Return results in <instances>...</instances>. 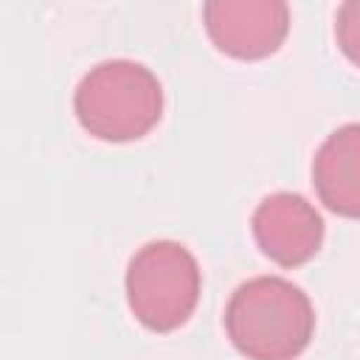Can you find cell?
Segmentation results:
<instances>
[{"label": "cell", "instance_id": "6da1fadb", "mask_svg": "<svg viewBox=\"0 0 360 360\" xmlns=\"http://www.w3.org/2000/svg\"><path fill=\"white\" fill-rule=\"evenodd\" d=\"M225 332L248 360H292L315 332L307 292L281 276H256L239 284L225 307Z\"/></svg>", "mask_w": 360, "mask_h": 360}, {"label": "cell", "instance_id": "7a4b0ae2", "mask_svg": "<svg viewBox=\"0 0 360 360\" xmlns=\"http://www.w3.org/2000/svg\"><path fill=\"white\" fill-rule=\"evenodd\" d=\"M73 110L93 138L127 143L158 127L163 115V87L146 65L107 59L82 76L73 93Z\"/></svg>", "mask_w": 360, "mask_h": 360}, {"label": "cell", "instance_id": "3957f363", "mask_svg": "<svg viewBox=\"0 0 360 360\" xmlns=\"http://www.w3.org/2000/svg\"><path fill=\"white\" fill-rule=\"evenodd\" d=\"M127 304L152 332L180 329L200 301V264L194 253L172 239L146 242L127 264Z\"/></svg>", "mask_w": 360, "mask_h": 360}, {"label": "cell", "instance_id": "277c9868", "mask_svg": "<svg viewBox=\"0 0 360 360\" xmlns=\"http://www.w3.org/2000/svg\"><path fill=\"white\" fill-rule=\"evenodd\" d=\"M211 42L233 59H264L290 31V6L281 0H211L202 6Z\"/></svg>", "mask_w": 360, "mask_h": 360}, {"label": "cell", "instance_id": "5b68a950", "mask_svg": "<svg viewBox=\"0 0 360 360\" xmlns=\"http://www.w3.org/2000/svg\"><path fill=\"white\" fill-rule=\"evenodd\" d=\"M250 228L262 253L281 267L309 262L323 242V219L318 208L292 191L264 197L253 211Z\"/></svg>", "mask_w": 360, "mask_h": 360}, {"label": "cell", "instance_id": "8992f818", "mask_svg": "<svg viewBox=\"0 0 360 360\" xmlns=\"http://www.w3.org/2000/svg\"><path fill=\"white\" fill-rule=\"evenodd\" d=\"M318 200L338 217L360 219V124L335 129L312 160Z\"/></svg>", "mask_w": 360, "mask_h": 360}, {"label": "cell", "instance_id": "52a82bcc", "mask_svg": "<svg viewBox=\"0 0 360 360\" xmlns=\"http://www.w3.org/2000/svg\"><path fill=\"white\" fill-rule=\"evenodd\" d=\"M335 37L343 56L360 68V0H349L335 14Z\"/></svg>", "mask_w": 360, "mask_h": 360}]
</instances>
